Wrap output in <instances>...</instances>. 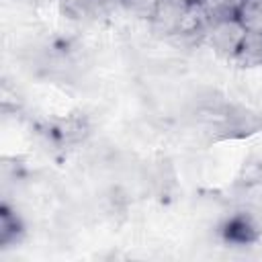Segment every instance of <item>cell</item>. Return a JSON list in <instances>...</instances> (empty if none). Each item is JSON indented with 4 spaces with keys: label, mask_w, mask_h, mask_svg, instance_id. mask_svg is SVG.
I'll return each instance as SVG.
<instances>
[{
    "label": "cell",
    "mask_w": 262,
    "mask_h": 262,
    "mask_svg": "<svg viewBox=\"0 0 262 262\" xmlns=\"http://www.w3.org/2000/svg\"><path fill=\"white\" fill-rule=\"evenodd\" d=\"M246 35V29L239 25L235 14H225L217 16L207 23L203 29V41L213 49L215 55L223 59H233L237 53V47Z\"/></svg>",
    "instance_id": "1"
},
{
    "label": "cell",
    "mask_w": 262,
    "mask_h": 262,
    "mask_svg": "<svg viewBox=\"0 0 262 262\" xmlns=\"http://www.w3.org/2000/svg\"><path fill=\"white\" fill-rule=\"evenodd\" d=\"M192 2L190 0H160L149 23L151 31L160 37L180 35L186 27Z\"/></svg>",
    "instance_id": "2"
},
{
    "label": "cell",
    "mask_w": 262,
    "mask_h": 262,
    "mask_svg": "<svg viewBox=\"0 0 262 262\" xmlns=\"http://www.w3.org/2000/svg\"><path fill=\"white\" fill-rule=\"evenodd\" d=\"M235 63L244 66V68H256L262 66V33H250L246 31L237 53L233 57Z\"/></svg>",
    "instance_id": "3"
},
{
    "label": "cell",
    "mask_w": 262,
    "mask_h": 262,
    "mask_svg": "<svg viewBox=\"0 0 262 262\" xmlns=\"http://www.w3.org/2000/svg\"><path fill=\"white\" fill-rule=\"evenodd\" d=\"M233 14L246 31L262 33V0H237Z\"/></svg>",
    "instance_id": "4"
},
{
    "label": "cell",
    "mask_w": 262,
    "mask_h": 262,
    "mask_svg": "<svg viewBox=\"0 0 262 262\" xmlns=\"http://www.w3.org/2000/svg\"><path fill=\"white\" fill-rule=\"evenodd\" d=\"M119 2H121V4H123V8H125V10H129L131 14H135V16H139V18H147V20H149L160 0H119Z\"/></svg>",
    "instance_id": "5"
},
{
    "label": "cell",
    "mask_w": 262,
    "mask_h": 262,
    "mask_svg": "<svg viewBox=\"0 0 262 262\" xmlns=\"http://www.w3.org/2000/svg\"><path fill=\"white\" fill-rule=\"evenodd\" d=\"M233 2H235V4H237V0H233Z\"/></svg>",
    "instance_id": "6"
}]
</instances>
